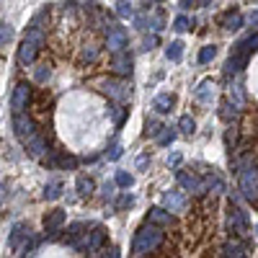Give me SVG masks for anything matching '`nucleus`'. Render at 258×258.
Wrapping results in <instances>:
<instances>
[{
	"label": "nucleus",
	"mask_w": 258,
	"mask_h": 258,
	"mask_svg": "<svg viewBox=\"0 0 258 258\" xmlns=\"http://www.w3.org/2000/svg\"><path fill=\"white\" fill-rule=\"evenodd\" d=\"M163 245V230L155 222H147L137 230L135 243H132V255H150Z\"/></svg>",
	"instance_id": "obj_1"
},
{
	"label": "nucleus",
	"mask_w": 258,
	"mask_h": 258,
	"mask_svg": "<svg viewBox=\"0 0 258 258\" xmlns=\"http://www.w3.org/2000/svg\"><path fill=\"white\" fill-rule=\"evenodd\" d=\"M101 91L109 96L111 101H116V103H126L129 96H132V91H129V85L124 80H103L101 83Z\"/></svg>",
	"instance_id": "obj_2"
},
{
	"label": "nucleus",
	"mask_w": 258,
	"mask_h": 258,
	"mask_svg": "<svg viewBox=\"0 0 258 258\" xmlns=\"http://www.w3.org/2000/svg\"><path fill=\"white\" fill-rule=\"evenodd\" d=\"M13 132H16V137H18L21 142H26V140H31V137L36 135V124H34V119L26 116L24 111L13 114Z\"/></svg>",
	"instance_id": "obj_3"
},
{
	"label": "nucleus",
	"mask_w": 258,
	"mask_h": 258,
	"mask_svg": "<svg viewBox=\"0 0 258 258\" xmlns=\"http://www.w3.org/2000/svg\"><path fill=\"white\" fill-rule=\"evenodd\" d=\"M240 191L248 202H258V170L245 168L240 176Z\"/></svg>",
	"instance_id": "obj_4"
},
{
	"label": "nucleus",
	"mask_w": 258,
	"mask_h": 258,
	"mask_svg": "<svg viewBox=\"0 0 258 258\" xmlns=\"http://www.w3.org/2000/svg\"><path fill=\"white\" fill-rule=\"evenodd\" d=\"M29 101H31V85H29V83H18L16 88H13V98H11V109H13V114L26 111Z\"/></svg>",
	"instance_id": "obj_5"
},
{
	"label": "nucleus",
	"mask_w": 258,
	"mask_h": 258,
	"mask_svg": "<svg viewBox=\"0 0 258 258\" xmlns=\"http://www.w3.org/2000/svg\"><path fill=\"white\" fill-rule=\"evenodd\" d=\"M227 227L235 232V235H243L248 230V214L240 209V207H232L230 204V212H227Z\"/></svg>",
	"instance_id": "obj_6"
},
{
	"label": "nucleus",
	"mask_w": 258,
	"mask_h": 258,
	"mask_svg": "<svg viewBox=\"0 0 258 258\" xmlns=\"http://www.w3.org/2000/svg\"><path fill=\"white\" fill-rule=\"evenodd\" d=\"M111 70H114V75H119V78H129V75H132V57H129V52H124V49L114 52V57H111Z\"/></svg>",
	"instance_id": "obj_7"
},
{
	"label": "nucleus",
	"mask_w": 258,
	"mask_h": 258,
	"mask_svg": "<svg viewBox=\"0 0 258 258\" xmlns=\"http://www.w3.org/2000/svg\"><path fill=\"white\" fill-rule=\"evenodd\" d=\"M106 44H109V49H111V52L124 49V47H126V31H124L121 26L109 24V29H106Z\"/></svg>",
	"instance_id": "obj_8"
},
{
	"label": "nucleus",
	"mask_w": 258,
	"mask_h": 258,
	"mask_svg": "<svg viewBox=\"0 0 258 258\" xmlns=\"http://www.w3.org/2000/svg\"><path fill=\"white\" fill-rule=\"evenodd\" d=\"M106 240V230L103 227H93L91 232H85V243H83V250H88V253H96Z\"/></svg>",
	"instance_id": "obj_9"
},
{
	"label": "nucleus",
	"mask_w": 258,
	"mask_h": 258,
	"mask_svg": "<svg viewBox=\"0 0 258 258\" xmlns=\"http://www.w3.org/2000/svg\"><path fill=\"white\" fill-rule=\"evenodd\" d=\"M163 207L168 212H183L186 209V197L181 191H165L163 194Z\"/></svg>",
	"instance_id": "obj_10"
},
{
	"label": "nucleus",
	"mask_w": 258,
	"mask_h": 258,
	"mask_svg": "<svg viewBox=\"0 0 258 258\" xmlns=\"http://www.w3.org/2000/svg\"><path fill=\"white\" fill-rule=\"evenodd\" d=\"M178 183H181L186 191H194V194H207L204 181H202V178H197L194 173H186V170H178Z\"/></svg>",
	"instance_id": "obj_11"
},
{
	"label": "nucleus",
	"mask_w": 258,
	"mask_h": 258,
	"mask_svg": "<svg viewBox=\"0 0 258 258\" xmlns=\"http://www.w3.org/2000/svg\"><path fill=\"white\" fill-rule=\"evenodd\" d=\"M147 222H155L160 227H170L173 225V212H168L165 207H153L147 214Z\"/></svg>",
	"instance_id": "obj_12"
},
{
	"label": "nucleus",
	"mask_w": 258,
	"mask_h": 258,
	"mask_svg": "<svg viewBox=\"0 0 258 258\" xmlns=\"http://www.w3.org/2000/svg\"><path fill=\"white\" fill-rule=\"evenodd\" d=\"M36 54H39V47L34 44V41H29V39L21 41V47H18V62L24 64V68L36 59Z\"/></svg>",
	"instance_id": "obj_13"
},
{
	"label": "nucleus",
	"mask_w": 258,
	"mask_h": 258,
	"mask_svg": "<svg viewBox=\"0 0 258 258\" xmlns=\"http://www.w3.org/2000/svg\"><path fill=\"white\" fill-rule=\"evenodd\" d=\"M64 220H68V214H64L62 209H54V212H49L47 217H44V227H47V232H49V238L54 232H59V227L64 225Z\"/></svg>",
	"instance_id": "obj_14"
},
{
	"label": "nucleus",
	"mask_w": 258,
	"mask_h": 258,
	"mask_svg": "<svg viewBox=\"0 0 258 258\" xmlns=\"http://www.w3.org/2000/svg\"><path fill=\"white\" fill-rule=\"evenodd\" d=\"M24 145H26V150H29L31 158H44V155H47V140L41 137L39 132H36L31 140H26Z\"/></svg>",
	"instance_id": "obj_15"
},
{
	"label": "nucleus",
	"mask_w": 258,
	"mask_h": 258,
	"mask_svg": "<svg viewBox=\"0 0 258 258\" xmlns=\"http://www.w3.org/2000/svg\"><path fill=\"white\" fill-rule=\"evenodd\" d=\"M258 49V34H253V36H248V39H243V41H238L235 44V52L232 54H238V57H248V54H253Z\"/></svg>",
	"instance_id": "obj_16"
},
{
	"label": "nucleus",
	"mask_w": 258,
	"mask_h": 258,
	"mask_svg": "<svg viewBox=\"0 0 258 258\" xmlns=\"http://www.w3.org/2000/svg\"><path fill=\"white\" fill-rule=\"evenodd\" d=\"M85 230H88V227H85L83 222H75V225H70V227H68V235H64V243L80 250V245H83V243H80V235H85Z\"/></svg>",
	"instance_id": "obj_17"
},
{
	"label": "nucleus",
	"mask_w": 258,
	"mask_h": 258,
	"mask_svg": "<svg viewBox=\"0 0 258 258\" xmlns=\"http://www.w3.org/2000/svg\"><path fill=\"white\" fill-rule=\"evenodd\" d=\"M176 106V96L173 93H160V96H155V101H153V109L158 111V114H170V109Z\"/></svg>",
	"instance_id": "obj_18"
},
{
	"label": "nucleus",
	"mask_w": 258,
	"mask_h": 258,
	"mask_svg": "<svg viewBox=\"0 0 258 258\" xmlns=\"http://www.w3.org/2000/svg\"><path fill=\"white\" fill-rule=\"evenodd\" d=\"M194 98H197L199 103H212V98H214V83L212 80H202L199 88L194 91Z\"/></svg>",
	"instance_id": "obj_19"
},
{
	"label": "nucleus",
	"mask_w": 258,
	"mask_h": 258,
	"mask_svg": "<svg viewBox=\"0 0 258 258\" xmlns=\"http://www.w3.org/2000/svg\"><path fill=\"white\" fill-rule=\"evenodd\" d=\"M75 188H78V194L83 199H88L91 194L96 191V183H93V178H88V176H78V183H75Z\"/></svg>",
	"instance_id": "obj_20"
},
{
	"label": "nucleus",
	"mask_w": 258,
	"mask_h": 258,
	"mask_svg": "<svg viewBox=\"0 0 258 258\" xmlns=\"http://www.w3.org/2000/svg\"><path fill=\"white\" fill-rule=\"evenodd\" d=\"M220 116L227 121V124H232L235 119H238V106H235L232 101H222V109H220Z\"/></svg>",
	"instance_id": "obj_21"
},
{
	"label": "nucleus",
	"mask_w": 258,
	"mask_h": 258,
	"mask_svg": "<svg viewBox=\"0 0 258 258\" xmlns=\"http://www.w3.org/2000/svg\"><path fill=\"white\" fill-rule=\"evenodd\" d=\"M165 57L170 62H181V57H183V41H170L168 49H165Z\"/></svg>",
	"instance_id": "obj_22"
},
{
	"label": "nucleus",
	"mask_w": 258,
	"mask_h": 258,
	"mask_svg": "<svg viewBox=\"0 0 258 258\" xmlns=\"http://www.w3.org/2000/svg\"><path fill=\"white\" fill-rule=\"evenodd\" d=\"M222 255L240 258V255H245V245H243V243H238V240H230V243H225V248H222Z\"/></svg>",
	"instance_id": "obj_23"
},
{
	"label": "nucleus",
	"mask_w": 258,
	"mask_h": 258,
	"mask_svg": "<svg viewBox=\"0 0 258 258\" xmlns=\"http://www.w3.org/2000/svg\"><path fill=\"white\" fill-rule=\"evenodd\" d=\"M222 26L227 29V31H238L240 26H243V16L235 11V13H227L225 16V21H222Z\"/></svg>",
	"instance_id": "obj_24"
},
{
	"label": "nucleus",
	"mask_w": 258,
	"mask_h": 258,
	"mask_svg": "<svg viewBox=\"0 0 258 258\" xmlns=\"http://www.w3.org/2000/svg\"><path fill=\"white\" fill-rule=\"evenodd\" d=\"M173 140H176V132L170 126H163L160 132H158V137H155V142L160 145V147H168V145H173Z\"/></svg>",
	"instance_id": "obj_25"
},
{
	"label": "nucleus",
	"mask_w": 258,
	"mask_h": 258,
	"mask_svg": "<svg viewBox=\"0 0 258 258\" xmlns=\"http://www.w3.org/2000/svg\"><path fill=\"white\" fill-rule=\"evenodd\" d=\"M243 64H245V59H243V57H238V54H230V59H227V64H225V75L240 73V70H243Z\"/></svg>",
	"instance_id": "obj_26"
},
{
	"label": "nucleus",
	"mask_w": 258,
	"mask_h": 258,
	"mask_svg": "<svg viewBox=\"0 0 258 258\" xmlns=\"http://www.w3.org/2000/svg\"><path fill=\"white\" fill-rule=\"evenodd\" d=\"M26 39L29 41H34V44L41 49V47H44V34H41V26L39 24H31V29L26 31Z\"/></svg>",
	"instance_id": "obj_27"
},
{
	"label": "nucleus",
	"mask_w": 258,
	"mask_h": 258,
	"mask_svg": "<svg viewBox=\"0 0 258 258\" xmlns=\"http://www.w3.org/2000/svg\"><path fill=\"white\" fill-rule=\"evenodd\" d=\"M230 101L238 106V109H243V103H245V96H243V85L240 83H235L232 88H230Z\"/></svg>",
	"instance_id": "obj_28"
},
{
	"label": "nucleus",
	"mask_w": 258,
	"mask_h": 258,
	"mask_svg": "<svg viewBox=\"0 0 258 258\" xmlns=\"http://www.w3.org/2000/svg\"><path fill=\"white\" fill-rule=\"evenodd\" d=\"M49 165H59V168H70V170H73V168L78 165V160H75L73 155H54V158L49 160Z\"/></svg>",
	"instance_id": "obj_29"
},
{
	"label": "nucleus",
	"mask_w": 258,
	"mask_h": 258,
	"mask_svg": "<svg viewBox=\"0 0 258 258\" xmlns=\"http://www.w3.org/2000/svg\"><path fill=\"white\" fill-rule=\"evenodd\" d=\"M204 188L212 191V194H222V191H225V183H222V178H217V176H207Z\"/></svg>",
	"instance_id": "obj_30"
},
{
	"label": "nucleus",
	"mask_w": 258,
	"mask_h": 258,
	"mask_svg": "<svg viewBox=\"0 0 258 258\" xmlns=\"http://www.w3.org/2000/svg\"><path fill=\"white\" fill-rule=\"evenodd\" d=\"M178 129H181L183 135H194V132H197V121H194L188 114H183V116L178 119Z\"/></svg>",
	"instance_id": "obj_31"
},
{
	"label": "nucleus",
	"mask_w": 258,
	"mask_h": 258,
	"mask_svg": "<svg viewBox=\"0 0 258 258\" xmlns=\"http://www.w3.org/2000/svg\"><path fill=\"white\" fill-rule=\"evenodd\" d=\"M116 16L119 18H132L135 16V8L126 3V0H116Z\"/></svg>",
	"instance_id": "obj_32"
},
{
	"label": "nucleus",
	"mask_w": 258,
	"mask_h": 258,
	"mask_svg": "<svg viewBox=\"0 0 258 258\" xmlns=\"http://www.w3.org/2000/svg\"><path fill=\"white\" fill-rule=\"evenodd\" d=\"M62 197V183H49L47 188H44V199L47 202H54V199H59Z\"/></svg>",
	"instance_id": "obj_33"
},
{
	"label": "nucleus",
	"mask_w": 258,
	"mask_h": 258,
	"mask_svg": "<svg viewBox=\"0 0 258 258\" xmlns=\"http://www.w3.org/2000/svg\"><path fill=\"white\" fill-rule=\"evenodd\" d=\"M13 39V26L11 24H0V47H6Z\"/></svg>",
	"instance_id": "obj_34"
},
{
	"label": "nucleus",
	"mask_w": 258,
	"mask_h": 258,
	"mask_svg": "<svg viewBox=\"0 0 258 258\" xmlns=\"http://www.w3.org/2000/svg\"><path fill=\"white\" fill-rule=\"evenodd\" d=\"M214 57H217V47H212V44H209V47H204V49L199 52V62H202V64L212 62Z\"/></svg>",
	"instance_id": "obj_35"
},
{
	"label": "nucleus",
	"mask_w": 258,
	"mask_h": 258,
	"mask_svg": "<svg viewBox=\"0 0 258 258\" xmlns=\"http://www.w3.org/2000/svg\"><path fill=\"white\" fill-rule=\"evenodd\" d=\"M191 26H194V21H191V18H186V16H178V18L173 21V29H176V31H181V34H183V31H188Z\"/></svg>",
	"instance_id": "obj_36"
},
{
	"label": "nucleus",
	"mask_w": 258,
	"mask_h": 258,
	"mask_svg": "<svg viewBox=\"0 0 258 258\" xmlns=\"http://www.w3.org/2000/svg\"><path fill=\"white\" fill-rule=\"evenodd\" d=\"M114 181H116V186H121V188H129V186L135 183V178L129 176L126 170H119V173H116V178H114Z\"/></svg>",
	"instance_id": "obj_37"
},
{
	"label": "nucleus",
	"mask_w": 258,
	"mask_h": 258,
	"mask_svg": "<svg viewBox=\"0 0 258 258\" xmlns=\"http://www.w3.org/2000/svg\"><path fill=\"white\" fill-rule=\"evenodd\" d=\"M109 114H111V119H114V124L119 126V124L124 121V116H126V109H121V106L116 103V106H111V109H109Z\"/></svg>",
	"instance_id": "obj_38"
},
{
	"label": "nucleus",
	"mask_w": 258,
	"mask_h": 258,
	"mask_svg": "<svg viewBox=\"0 0 258 258\" xmlns=\"http://www.w3.org/2000/svg\"><path fill=\"white\" fill-rule=\"evenodd\" d=\"M96 57H98V47H85L80 54V62H93Z\"/></svg>",
	"instance_id": "obj_39"
},
{
	"label": "nucleus",
	"mask_w": 258,
	"mask_h": 258,
	"mask_svg": "<svg viewBox=\"0 0 258 258\" xmlns=\"http://www.w3.org/2000/svg\"><path fill=\"white\" fill-rule=\"evenodd\" d=\"M160 129H163V126H160L158 121H147V124H145V135H147V137H158Z\"/></svg>",
	"instance_id": "obj_40"
},
{
	"label": "nucleus",
	"mask_w": 258,
	"mask_h": 258,
	"mask_svg": "<svg viewBox=\"0 0 258 258\" xmlns=\"http://www.w3.org/2000/svg\"><path fill=\"white\" fill-rule=\"evenodd\" d=\"M47 78H49V68H47V64H41V68L36 70V80H39V83H44Z\"/></svg>",
	"instance_id": "obj_41"
},
{
	"label": "nucleus",
	"mask_w": 258,
	"mask_h": 258,
	"mask_svg": "<svg viewBox=\"0 0 258 258\" xmlns=\"http://www.w3.org/2000/svg\"><path fill=\"white\" fill-rule=\"evenodd\" d=\"M121 158V145H111L109 150V160H119Z\"/></svg>",
	"instance_id": "obj_42"
},
{
	"label": "nucleus",
	"mask_w": 258,
	"mask_h": 258,
	"mask_svg": "<svg viewBox=\"0 0 258 258\" xmlns=\"http://www.w3.org/2000/svg\"><path fill=\"white\" fill-rule=\"evenodd\" d=\"M135 204V197H132V194H124V197L119 199V207L124 209V207H132Z\"/></svg>",
	"instance_id": "obj_43"
},
{
	"label": "nucleus",
	"mask_w": 258,
	"mask_h": 258,
	"mask_svg": "<svg viewBox=\"0 0 258 258\" xmlns=\"http://www.w3.org/2000/svg\"><path fill=\"white\" fill-rule=\"evenodd\" d=\"M225 142H227V147H232L235 142H238V132H235V129H230L227 137H225Z\"/></svg>",
	"instance_id": "obj_44"
},
{
	"label": "nucleus",
	"mask_w": 258,
	"mask_h": 258,
	"mask_svg": "<svg viewBox=\"0 0 258 258\" xmlns=\"http://www.w3.org/2000/svg\"><path fill=\"white\" fill-rule=\"evenodd\" d=\"M155 44H158V34H153V36H147V39H145V49H153Z\"/></svg>",
	"instance_id": "obj_45"
},
{
	"label": "nucleus",
	"mask_w": 258,
	"mask_h": 258,
	"mask_svg": "<svg viewBox=\"0 0 258 258\" xmlns=\"http://www.w3.org/2000/svg\"><path fill=\"white\" fill-rule=\"evenodd\" d=\"M147 163H150V155H140V158H137V170H145Z\"/></svg>",
	"instance_id": "obj_46"
},
{
	"label": "nucleus",
	"mask_w": 258,
	"mask_h": 258,
	"mask_svg": "<svg viewBox=\"0 0 258 258\" xmlns=\"http://www.w3.org/2000/svg\"><path fill=\"white\" fill-rule=\"evenodd\" d=\"M168 163H170V165H178V163H181V155H178V153H173V155L168 158Z\"/></svg>",
	"instance_id": "obj_47"
},
{
	"label": "nucleus",
	"mask_w": 258,
	"mask_h": 258,
	"mask_svg": "<svg viewBox=\"0 0 258 258\" xmlns=\"http://www.w3.org/2000/svg\"><path fill=\"white\" fill-rule=\"evenodd\" d=\"M250 21H253V24H258V13H253V16H250Z\"/></svg>",
	"instance_id": "obj_48"
},
{
	"label": "nucleus",
	"mask_w": 258,
	"mask_h": 258,
	"mask_svg": "<svg viewBox=\"0 0 258 258\" xmlns=\"http://www.w3.org/2000/svg\"><path fill=\"white\" fill-rule=\"evenodd\" d=\"M212 3V0H202V6H209Z\"/></svg>",
	"instance_id": "obj_49"
},
{
	"label": "nucleus",
	"mask_w": 258,
	"mask_h": 258,
	"mask_svg": "<svg viewBox=\"0 0 258 258\" xmlns=\"http://www.w3.org/2000/svg\"><path fill=\"white\" fill-rule=\"evenodd\" d=\"M253 230H255V238H258V225H255V227H253Z\"/></svg>",
	"instance_id": "obj_50"
}]
</instances>
